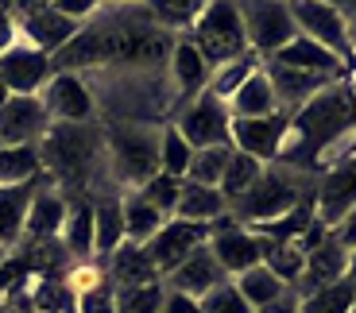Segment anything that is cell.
I'll return each instance as SVG.
<instances>
[{"mask_svg": "<svg viewBox=\"0 0 356 313\" xmlns=\"http://www.w3.org/2000/svg\"><path fill=\"white\" fill-rule=\"evenodd\" d=\"M66 209H70V201L63 194H54L51 186H39L35 197H31V205H27V217H24V240H31V244L58 240Z\"/></svg>", "mask_w": 356, "mask_h": 313, "instance_id": "obj_22", "label": "cell"}, {"mask_svg": "<svg viewBox=\"0 0 356 313\" xmlns=\"http://www.w3.org/2000/svg\"><path fill=\"white\" fill-rule=\"evenodd\" d=\"M105 263H108L105 271H108V287H113V290H128V287H147V282H159V275H155V267H152V255H147V248H143V244L124 240Z\"/></svg>", "mask_w": 356, "mask_h": 313, "instance_id": "obj_23", "label": "cell"}, {"mask_svg": "<svg viewBox=\"0 0 356 313\" xmlns=\"http://www.w3.org/2000/svg\"><path fill=\"white\" fill-rule=\"evenodd\" d=\"M159 313H197V302L186 294H175V290H163V310Z\"/></svg>", "mask_w": 356, "mask_h": 313, "instance_id": "obj_44", "label": "cell"}, {"mask_svg": "<svg viewBox=\"0 0 356 313\" xmlns=\"http://www.w3.org/2000/svg\"><path fill=\"white\" fill-rule=\"evenodd\" d=\"M0 313H4V305H0Z\"/></svg>", "mask_w": 356, "mask_h": 313, "instance_id": "obj_54", "label": "cell"}, {"mask_svg": "<svg viewBox=\"0 0 356 313\" xmlns=\"http://www.w3.org/2000/svg\"><path fill=\"white\" fill-rule=\"evenodd\" d=\"M333 236H337V244H341L345 251H353V248H356V205L337 221V232H333Z\"/></svg>", "mask_w": 356, "mask_h": 313, "instance_id": "obj_43", "label": "cell"}, {"mask_svg": "<svg viewBox=\"0 0 356 313\" xmlns=\"http://www.w3.org/2000/svg\"><path fill=\"white\" fill-rule=\"evenodd\" d=\"M43 174L39 147H0V186H19V182H35Z\"/></svg>", "mask_w": 356, "mask_h": 313, "instance_id": "obj_31", "label": "cell"}, {"mask_svg": "<svg viewBox=\"0 0 356 313\" xmlns=\"http://www.w3.org/2000/svg\"><path fill=\"white\" fill-rule=\"evenodd\" d=\"M113 4H140V0H113ZM143 4H147V0H143Z\"/></svg>", "mask_w": 356, "mask_h": 313, "instance_id": "obj_51", "label": "cell"}, {"mask_svg": "<svg viewBox=\"0 0 356 313\" xmlns=\"http://www.w3.org/2000/svg\"><path fill=\"white\" fill-rule=\"evenodd\" d=\"M120 213H124V236L132 244H147L163 224L170 221V217H163L140 189H128V194L120 197Z\"/></svg>", "mask_w": 356, "mask_h": 313, "instance_id": "obj_28", "label": "cell"}, {"mask_svg": "<svg viewBox=\"0 0 356 313\" xmlns=\"http://www.w3.org/2000/svg\"><path fill=\"white\" fill-rule=\"evenodd\" d=\"M0 263H4V251H0Z\"/></svg>", "mask_w": 356, "mask_h": 313, "instance_id": "obj_53", "label": "cell"}, {"mask_svg": "<svg viewBox=\"0 0 356 313\" xmlns=\"http://www.w3.org/2000/svg\"><path fill=\"white\" fill-rule=\"evenodd\" d=\"M345 24H348V46H353V58H356V12L345 19Z\"/></svg>", "mask_w": 356, "mask_h": 313, "instance_id": "obj_49", "label": "cell"}, {"mask_svg": "<svg viewBox=\"0 0 356 313\" xmlns=\"http://www.w3.org/2000/svg\"><path fill=\"white\" fill-rule=\"evenodd\" d=\"M221 213H229V201L221 197L217 186H194V182L182 178V189H178V205L175 217L178 221H194V224H209Z\"/></svg>", "mask_w": 356, "mask_h": 313, "instance_id": "obj_27", "label": "cell"}, {"mask_svg": "<svg viewBox=\"0 0 356 313\" xmlns=\"http://www.w3.org/2000/svg\"><path fill=\"white\" fill-rule=\"evenodd\" d=\"M178 189H182V178H170V174H155L152 182H143L140 194L159 209L163 217H175V205H178Z\"/></svg>", "mask_w": 356, "mask_h": 313, "instance_id": "obj_40", "label": "cell"}, {"mask_svg": "<svg viewBox=\"0 0 356 313\" xmlns=\"http://www.w3.org/2000/svg\"><path fill=\"white\" fill-rule=\"evenodd\" d=\"M105 162L116 186L140 189L159 174V132L152 124H113L105 132Z\"/></svg>", "mask_w": 356, "mask_h": 313, "instance_id": "obj_2", "label": "cell"}, {"mask_svg": "<svg viewBox=\"0 0 356 313\" xmlns=\"http://www.w3.org/2000/svg\"><path fill=\"white\" fill-rule=\"evenodd\" d=\"M348 313H356V287H353V305H348Z\"/></svg>", "mask_w": 356, "mask_h": 313, "instance_id": "obj_52", "label": "cell"}, {"mask_svg": "<svg viewBox=\"0 0 356 313\" xmlns=\"http://www.w3.org/2000/svg\"><path fill=\"white\" fill-rule=\"evenodd\" d=\"M202 244H209V224H194V221H178V217H170V221L163 224L143 248H147V255H152L155 275L167 278L170 271L186 260L194 248H202Z\"/></svg>", "mask_w": 356, "mask_h": 313, "instance_id": "obj_10", "label": "cell"}, {"mask_svg": "<svg viewBox=\"0 0 356 313\" xmlns=\"http://www.w3.org/2000/svg\"><path fill=\"white\" fill-rule=\"evenodd\" d=\"M286 8H291V19L298 27V35L314 39V43L330 46L337 58L353 62V46H348V24L337 8L330 4H321V0H286Z\"/></svg>", "mask_w": 356, "mask_h": 313, "instance_id": "obj_8", "label": "cell"}, {"mask_svg": "<svg viewBox=\"0 0 356 313\" xmlns=\"http://www.w3.org/2000/svg\"><path fill=\"white\" fill-rule=\"evenodd\" d=\"M47 128L51 117L39 97H8L0 105V147H35Z\"/></svg>", "mask_w": 356, "mask_h": 313, "instance_id": "obj_14", "label": "cell"}, {"mask_svg": "<svg viewBox=\"0 0 356 313\" xmlns=\"http://www.w3.org/2000/svg\"><path fill=\"white\" fill-rule=\"evenodd\" d=\"M197 313H252V305L241 298V290L232 287V278H225L221 287H213L205 298H197Z\"/></svg>", "mask_w": 356, "mask_h": 313, "instance_id": "obj_38", "label": "cell"}, {"mask_svg": "<svg viewBox=\"0 0 356 313\" xmlns=\"http://www.w3.org/2000/svg\"><path fill=\"white\" fill-rule=\"evenodd\" d=\"M225 278H229V275H225L221 263L213 260L209 244H202V248H194L186 260L170 271L167 287H163V290H175V294H186V298H194V302H197V298H205L213 287H221Z\"/></svg>", "mask_w": 356, "mask_h": 313, "instance_id": "obj_18", "label": "cell"}, {"mask_svg": "<svg viewBox=\"0 0 356 313\" xmlns=\"http://www.w3.org/2000/svg\"><path fill=\"white\" fill-rule=\"evenodd\" d=\"M194 159V147L182 139L175 124L159 128V174H170V178H186V167Z\"/></svg>", "mask_w": 356, "mask_h": 313, "instance_id": "obj_35", "label": "cell"}, {"mask_svg": "<svg viewBox=\"0 0 356 313\" xmlns=\"http://www.w3.org/2000/svg\"><path fill=\"white\" fill-rule=\"evenodd\" d=\"M259 174H264V162L232 147V151H229V162H225V174H221V182H217V189H221L225 201H236V197H241L244 189H248L252 182L259 178Z\"/></svg>", "mask_w": 356, "mask_h": 313, "instance_id": "obj_33", "label": "cell"}, {"mask_svg": "<svg viewBox=\"0 0 356 313\" xmlns=\"http://www.w3.org/2000/svg\"><path fill=\"white\" fill-rule=\"evenodd\" d=\"M167 70H170V81H175V93L186 97V101L202 97V93L209 90V78H213L209 62L202 58V51H197L190 39H178V43L170 46Z\"/></svg>", "mask_w": 356, "mask_h": 313, "instance_id": "obj_21", "label": "cell"}, {"mask_svg": "<svg viewBox=\"0 0 356 313\" xmlns=\"http://www.w3.org/2000/svg\"><path fill=\"white\" fill-rule=\"evenodd\" d=\"M232 287L241 290V298L252 305V313H264L267 305H275L279 298L291 290L275 271L267 267V263H256V267H248L244 275H236V278H232Z\"/></svg>", "mask_w": 356, "mask_h": 313, "instance_id": "obj_26", "label": "cell"}, {"mask_svg": "<svg viewBox=\"0 0 356 313\" xmlns=\"http://www.w3.org/2000/svg\"><path fill=\"white\" fill-rule=\"evenodd\" d=\"M259 66H264V58H259V54H244V58H232V62L217 66L213 78H209V93H213V97H221V101H229L232 93L241 90L244 81L259 70Z\"/></svg>", "mask_w": 356, "mask_h": 313, "instance_id": "obj_34", "label": "cell"}, {"mask_svg": "<svg viewBox=\"0 0 356 313\" xmlns=\"http://www.w3.org/2000/svg\"><path fill=\"white\" fill-rule=\"evenodd\" d=\"M298 201H302V194H298V178H294L291 170L264 167V174H259L236 201H229V213L236 217L244 228H256V224H267V221H275V217H283L286 209H294Z\"/></svg>", "mask_w": 356, "mask_h": 313, "instance_id": "obj_4", "label": "cell"}, {"mask_svg": "<svg viewBox=\"0 0 356 313\" xmlns=\"http://www.w3.org/2000/svg\"><path fill=\"white\" fill-rule=\"evenodd\" d=\"M113 62V27L108 24H86L78 27V35L51 58L54 74H78V70H97V66Z\"/></svg>", "mask_w": 356, "mask_h": 313, "instance_id": "obj_11", "label": "cell"}, {"mask_svg": "<svg viewBox=\"0 0 356 313\" xmlns=\"http://www.w3.org/2000/svg\"><path fill=\"white\" fill-rule=\"evenodd\" d=\"M175 128L182 132V139H186L194 151H202V147H232V135H229L232 112H229V105H225L221 97H213L209 90L182 108V117H178Z\"/></svg>", "mask_w": 356, "mask_h": 313, "instance_id": "obj_6", "label": "cell"}, {"mask_svg": "<svg viewBox=\"0 0 356 313\" xmlns=\"http://www.w3.org/2000/svg\"><path fill=\"white\" fill-rule=\"evenodd\" d=\"M345 267H348V251L337 244V236H325L314 251H306V263H302V275L294 282V294L306 298L314 290H325V287H337L345 282Z\"/></svg>", "mask_w": 356, "mask_h": 313, "instance_id": "obj_16", "label": "cell"}, {"mask_svg": "<svg viewBox=\"0 0 356 313\" xmlns=\"http://www.w3.org/2000/svg\"><path fill=\"white\" fill-rule=\"evenodd\" d=\"M39 159H43V167L51 170L58 182H74V186H81V182L93 178V170L101 167V159H105V139L97 135V128L93 124H54L43 132V139H39Z\"/></svg>", "mask_w": 356, "mask_h": 313, "instance_id": "obj_1", "label": "cell"}, {"mask_svg": "<svg viewBox=\"0 0 356 313\" xmlns=\"http://www.w3.org/2000/svg\"><path fill=\"white\" fill-rule=\"evenodd\" d=\"M267 62H279V66H286V70L318 74V78H330V81H341V78H345V70H348L345 58H337L330 46L314 43V39H306V35H294L291 43L279 46Z\"/></svg>", "mask_w": 356, "mask_h": 313, "instance_id": "obj_17", "label": "cell"}, {"mask_svg": "<svg viewBox=\"0 0 356 313\" xmlns=\"http://www.w3.org/2000/svg\"><path fill=\"white\" fill-rule=\"evenodd\" d=\"M275 248V244L267 240V236L252 232V228H229V232H217L209 236V251H213V260L221 263V271L229 278L244 275L248 267H256V263L267 260V251Z\"/></svg>", "mask_w": 356, "mask_h": 313, "instance_id": "obj_15", "label": "cell"}, {"mask_svg": "<svg viewBox=\"0 0 356 313\" xmlns=\"http://www.w3.org/2000/svg\"><path fill=\"white\" fill-rule=\"evenodd\" d=\"M229 151L232 147H202V151H194V159L186 167V182H194V186H217L225 174V162H229Z\"/></svg>", "mask_w": 356, "mask_h": 313, "instance_id": "obj_36", "label": "cell"}, {"mask_svg": "<svg viewBox=\"0 0 356 313\" xmlns=\"http://www.w3.org/2000/svg\"><path fill=\"white\" fill-rule=\"evenodd\" d=\"M209 0H147V16L163 27V31H190L194 19L205 12Z\"/></svg>", "mask_w": 356, "mask_h": 313, "instance_id": "obj_32", "label": "cell"}, {"mask_svg": "<svg viewBox=\"0 0 356 313\" xmlns=\"http://www.w3.org/2000/svg\"><path fill=\"white\" fill-rule=\"evenodd\" d=\"M58 240H63L66 255H70L74 263L93 255V205H89V201H74V205L66 209Z\"/></svg>", "mask_w": 356, "mask_h": 313, "instance_id": "obj_30", "label": "cell"}, {"mask_svg": "<svg viewBox=\"0 0 356 313\" xmlns=\"http://www.w3.org/2000/svg\"><path fill=\"white\" fill-rule=\"evenodd\" d=\"M47 117L54 124H93L97 117V97L81 74H51V81L39 93Z\"/></svg>", "mask_w": 356, "mask_h": 313, "instance_id": "obj_7", "label": "cell"}, {"mask_svg": "<svg viewBox=\"0 0 356 313\" xmlns=\"http://www.w3.org/2000/svg\"><path fill=\"white\" fill-rule=\"evenodd\" d=\"M124 213H120V197H101L93 205V255L108 260L120 244H124Z\"/></svg>", "mask_w": 356, "mask_h": 313, "instance_id": "obj_29", "label": "cell"}, {"mask_svg": "<svg viewBox=\"0 0 356 313\" xmlns=\"http://www.w3.org/2000/svg\"><path fill=\"white\" fill-rule=\"evenodd\" d=\"M163 310V282L116 290V313H159Z\"/></svg>", "mask_w": 356, "mask_h": 313, "instance_id": "obj_37", "label": "cell"}, {"mask_svg": "<svg viewBox=\"0 0 356 313\" xmlns=\"http://www.w3.org/2000/svg\"><path fill=\"white\" fill-rule=\"evenodd\" d=\"M353 205H356V151H348L345 159L330 162V170L321 174L318 189H314V217L330 228Z\"/></svg>", "mask_w": 356, "mask_h": 313, "instance_id": "obj_13", "label": "cell"}, {"mask_svg": "<svg viewBox=\"0 0 356 313\" xmlns=\"http://www.w3.org/2000/svg\"><path fill=\"white\" fill-rule=\"evenodd\" d=\"M51 54L35 51L31 43L16 39L8 51L0 54V78L12 90V97H39L43 85L51 81Z\"/></svg>", "mask_w": 356, "mask_h": 313, "instance_id": "obj_12", "label": "cell"}, {"mask_svg": "<svg viewBox=\"0 0 356 313\" xmlns=\"http://www.w3.org/2000/svg\"><path fill=\"white\" fill-rule=\"evenodd\" d=\"M35 189H39V178L19 182V186H0V251L16 248L24 240V217Z\"/></svg>", "mask_w": 356, "mask_h": 313, "instance_id": "obj_24", "label": "cell"}, {"mask_svg": "<svg viewBox=\"0 0 356 313\" xmlns=\"http://www.w3.org/2000/svg\"><path fill=\"white\" fill-rule=\"evenodd\" d=\"M51 8H58L63 16H70V19H78V24H86V19L97 16L101 0H54Z\"/></svg>", "mask_w": 356, "mask_h": 313, "instance_id": "obj_42", "label": "cell"}, {"mask_svg": "<svg viewBox=\"0 0 356 313\" xmlns=\"http://www.w3.org/2000/svg\"><path fill=\"white\" fill-rule=\"evenodd\" d=\"M267 267L275 271L279 278H283L286 287H294L298 282V275H302V263H306V255L298 251V244H275V248L267 251Z\"/></svg>", "mask_w": 356, "mask_h": 313, "instance_id": "obj_39", "label": "cell"}, {"mask_svg": "<svg viewBox=\"0 0 356 313\" xmlns=\"http://www.w3.org/2000/svg\"><path fill=\"white\" fill-rule=\"evenodd\" d=\"M345 282H353V287H356V248L348 251V267H345Z\"/></svg>", "mask_w": 356, "mask_h": 313, "instance_id": "obj_48", "label": "cell"}, {"mask_svg": "<svg viewBox=\"0 0 356 313\" xmlns=\"http://www.w3.org/2000/svg\"><path fill=\"white\" fill-rule=\"evenodd\" d=\"M264 74L275 90V101H279V112H298L310 97H318L325 85H333L330 78H318V74H302V70H286L279 62H264Z\"/></svg>", "mask_w": 356, "mask_h": 313, "instance_id": "obj_20", "label": "cell"}, {"mask_svg": "<svg viewBox=\"0 0 356 313\" xmlns=\"http://www.w3.org/2000/svg\"><path fill=\"white\" fill-rule=\"evenodd\" d=\"M186 39L197 46V51H202V58L209 62V70L232 62V58L252 54L236 0H209V4H205V12L194 19V27L186 31Z\"/></svg>", "mask_w": 356, "mask_h": 313, "instance_id": "obj_3", "label": "cell"}, {"mask_svg": "<svg viewBox=\"0 0 356 313\" xmlns=\"http://www.w3.org/2000/svg\"><path fill=\"white\" fill-rule=\"evenodd\" d=\"M54 0H12V19L27 16V12H39V8H51Z\"/></svg>", "mask_w": 356, "mask_h": 313, "instance_id": "obj_46", "label": "cell"}, {"mask_svg": "<svg viewBox=\"0 0 356 313\" xmlns=\"http://www.w3.org/2000/svg\"><path fill=\"white\" fill-rule=\"evenodd\" d=\"M321 4H330V8H337L341 12V16H353V12H356V0H321Z\"/></svg>", "mask_w": 356, "mask_h": 313, "instance_id": "obj_47", "label": "cell"}, {"mask_svg": "<svg viewBox=\"0 0 356 313\" xmlns=\"http://www.w3.org/2000/svg\"><path fill=\"white\" fill-rule=\"evenodd\" d=\"M236 8H241L244 35H248L252 54H259L264 62L279 51V46H286L298 35L286 0H236Z\"/></svg>", "mask_w": 356, "mask_h": 313, "instance_id": "obj_5", "label": "cell"}, {"mask_svg": "<svg viewBox=\"0 0 356 313\" xmlns=\"http://www.w3.org/2000/svg\"><path fill=\"white\" fill-rule=\"evenodd\" d=\"M286 132H291V117L286 112H271V117H252V120H232L229 135H232V147L252 159L267 162H279L283 159V147H286Z\"/></svg>", "mask_w": 356, "mask_h": 313, "instance_id": "obj_9", "label": "cell"}, {"mask_svg": "<svg viewBox=\"0 0 356 313\" xmlns=\"http://www.w3.org/2000/svg\"><path fill=\"white\" fill-rule=\"evenodd\" d=\"M78 298V313H116V290L97 287V290H86V294H74Z\"/></svg>", "mask_w": 356, "mask_h": 313, "instance_id": "obj_41", "label": "cell"}, {"mask_svg": "<svg viewBox=\"0 0 356 313\" xmlns=\"http://www.w3.org/2000/svg\"><path fill=\"white\" fill-rule=\"evenodd\" d=\"M225 105H229L232 120H252V117H271V112H279L275 90H271V81H267L264 66H259V70L252 74V78L244 81V85L232 93Z\"/></svg>", "mask_w": 356, "mask_h": 313, "instance_id": "obj_25", "label": "cell"}, {"mask_svg": "<svg viewBox=\"0 0 356 313\" xmlns=\"http://www.w3.org/2000/svg\"><path fill=\"white\" fill-rule=\"evenodd\" d=\"M19 39V31H16V19H12V12H4L0 8V54L8 51L12 43Z\"/></svg>", "mask_w": 356, "mask_h": 313, "instance_id": "obj_45", "label": "cell"}, {"mask_svg": "<svg viewBox=\"0 0 356 313\" xmlns=\"http://www.w3.org/2000/svg\"><path fill=\"white\" fill-rule=\"evenodd\" d=\"M78 27H81L78 19L63 16L58 8H39V12H27V16L16 19L19 39H24V43H31L35 51L51 54V58L63 51L74 35H78Z\"/></svg>", "mask_w": 356, "mask_h": 313, "instance_id": "obj_19", "label": "cell"}, {"mask_svg": "<svg viewBox=\"0 0 356 313\" xmlns=\"http://www.w3.org/2000/svg\"><path fill=\"white\" fill-rule=\"evenodd\" d=\"M12 97V90H8V85H4V78H0V105H4V101H8Z\"/></svg>", "mask_w": 356, "mask_h": 313, "instance_id": "obj_50", "label": "cell"}]
</instances>
